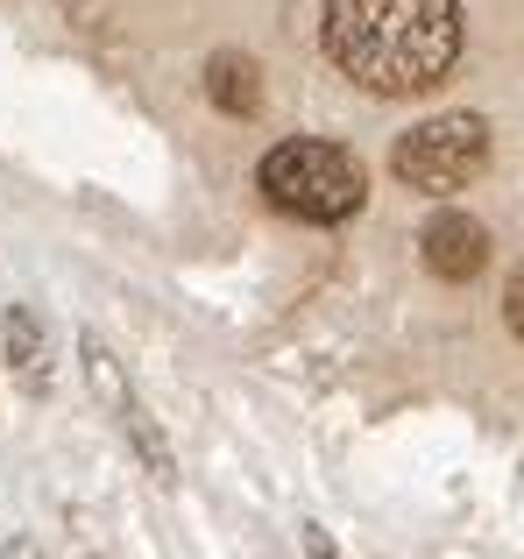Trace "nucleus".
Instances as JSON below:
<instances>
[{
	"label": "nucleus",
	"mask_w": 524,
	"mask_h": 559,
	"mask_svg": "<svg viewBox=\"0 0 524 559\" xmlns=\"http://www.w3.org/2000/svg\"><path fill=\"white\" fill-rule=\"evenodd\" d=\"M326 57L383 99H412L454 71L461 8L454 0H326Z\"/></svg>",
	"instance_id": "1"
},
{
	"label": "nucleus",
	"mask_w": 524,
	"mask_h": 559,
	"mask_svg": "<svg viewBox=\"0 0 524 559\" xmlns=\"http://www.w3.org/2000/svg\"><path fill=\"white\" fill-rule=\"evenodd\" d=\"M262 199L276 205V213L305 219V227H341V219L361 213V199H369V178H361V164L341 150V142H276L270 156H262L255 170Z\"/></svg>",
	"instance_id": "2"
},
{
	"label": "nucleus",
	"mask_w": 524,
	"mask_h": 559,
	"mask_svg": "<svg viewBox=\"0 0 524 559\" xmlns=\"http://www.w3.org/2000/svg\"><path fill=\"white\" fill-rule=\"evenodd\" d=\"M390 170L412 191H426V199H454V191H468L489 170V121L483 114H440V121L412 128L390 150Z\"/></svg>",
	"instance_id": "3"
},
{
	"label": "nucleus",
	"mask_w": 524,
	"mask_h": 559,
	"mask_svg": "<svg viewBox=\"0 0 524 559\" xmlns=\"http://www.w3.org/2000/svg\"><path fill=\"white\" fill-rule=\"evenodd\" d=\"M79 355H85V382H93V396L114 411V425H121L128 439L142 447V461H150V475L156 481H178V467H170V447H164V432H156V418L142 411V396H135V382L121 376V361L107 355L99 341H79Z\"/></svg>",
	"instance_id": "4"
},
{
	"label": "nucleus",
	"mask_w": 524,
	"mask_h": 559,
	"mask_svg": "<svg viewBox=\"0 0 524 559\" xmlns=\"http://www.w3.org/2000/svg\"><path fill=\"white\" fill-rule=\"evenodd\" d=\"M418 248H426V270L440 276V284H468V276H483L489 262V227L468 213H440L426 234H418Z\"/></svg>",
	"instance_id": "5"
},
{
	"label": "nucleus",
	"mask_w": 524,
	"mask_h": 559,
	"mask_svg": "<svg viewBox=\"0 0 524 559\" xmlns=\"http://www.w3.org/2000/svg\"><path fill=\"white\" fill-rule=\"evenodd\" d=\"M206 99L221 114H235V121H249V114L262 107V71H255V57H235V50H221L206 64Z\"/></svg>",
	"instance_id": "6"
},
{
	"label": "nucleus",
	"mask_w": 524,
	"mask_h": 559,
	"mask_svg": "<svg viewBox=\"0 0 524 559\" xmlns=\"http://www.w3.org/2000/svg\"><path fill=\"white\" fill-rule=\"evenodd\" d=\"M8 361L14 369H22V382L28 390H43V382H50V347H43V326H36V312H28V305H8Z\"/></svg>",
	"instance_id": "7"
},
{
	"label": "nucleus",
	"mask_w": 524,
	"mask_h": 559,
	"mask_svg": "<svg viewBox=\"0 0 524 559\" xmlns=\"http://www.w3.org/2000/svg\"><path fill=\"white\" fill-rule=\"evenodd\" d=\"M503 319H511V333L524 341V270L511 276V290H503Z\"/></svg>",
	"instance_id": "8"
},
{
	"label": "nucleus",
	"mask_w": 524,
	"mask_h": 559,
	"mask_svg": "<svg viewBox=\"0 0 524 559\" xmlns=\"http://www.w3.org/2000/svg\"><path fill=\"white\" fill-rule=\"evenodd\" d=\"M298 538H305V552H312V559H341V552H333V538H326V532H319V524H305V532H298Z\"/></svg>",
	"instance_id": "9"
},
{
	"label": "nucleus",
	"mask_w": 524,
	"mask_h": 559,
	"mask_svg": "<svg viewBox=\"0 0 524 559\" xmlns=\"http://www.w3.org/2000/svg\"><path fill=\"white\" fill-rule=\"evenodd\" d=\"M0 559H36V552H28V546H8V552H0Z\"/></svg>",
	"instance_id": "10"
}]
</instances>
